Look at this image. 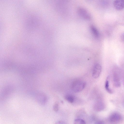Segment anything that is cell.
<instances>
[{
    "mask_svg": "<svg viewBox=\"0 0 124 124\" xmlns=\"http://www.w3.org/2000/svg\"><path fill=\"white\" fill-rule=\"evenodd\" d=\"M86 85V83L85 82L82 80H77L72 83L71 88L74 92H78L83 90Z\"/></svg>",
    "mask_w": 124,
    "mask_h": 124,
    "instance_id": "obj_1",
    "label": "cell"
},
{
    "mask_svg": "<svg viewBox=\"0 0 124 124\" xmlns=\"http://www.w3.org/2000/svg\"><path fill=\"white\" fill-rule=\"evenodd\" d=\"M85 121L81 119H75L74 121V124H85Z\"/></svg>",
    "mask_w": 124,
    "mask_h": 124,
    "instance_id": "obj_9",
    "label": "cell"
},
{
    "mask_svg": "<svg viewBox=\"0 0 124 124\" xmlns=\"http://www.w3.org/2000/svg\"><path fill=\"white\" fill-rule=\"evenodd\" d=\"M59 108V105L58 103H55L54 104L53 107V110L55 112H57L58 109Z\"/></svg>",
    "mask_w": 124,
    "mask_h": 124,
    "instance_id": "obj_10",
    "label": "cell"
},
{
    "mask_svg": "<svg viewBox=\"0 0 124 124\" xmlns=\"http://www.w3.org/2000/svg\"><path fill=\"white\" fill-rule=\"evenodd\" d=\"M65 99L69 102L72 103L74 101V97L72 95L68 94L66 95L65 97Z\"/></svg>",
    "mask_w": 124,
    "mask_h": 124,
    "instance_id": "obj_7",
    "label": "cell"
},
{
    "mask_svg": "<svg viewBox=\"0 0 124 124\" xmlns=\"http://www.w3.org/2000/svg\"><path fill=\"white\" fill-rule=\"evenodd\" d=\"M113 5L116 9L121 10L124 8V0H115L113 2Z\"/></svg>",
    "mask_w": 124,
    "mask_h": 124,
    "instance_id": "obj_3",
    "label": "cell"
},
{
    "mask_svg": "<svg viewBox=\"0 0 124 124\" xmlns=\"http://www.w3.org/2000/svg\"><path fill=\"white\" fill-rule=\"evenodd\" d=\"M91 29L92 33L94 36L96 37H98L99 35V33L97 29L93 26H91Z\"/></svg>",
    "mask_w": 124,
    "mask_h": 124,
    "instance_id": "obj_8",
    "label": "cell"
},
{
    "mask_svg": "<svg viewBox=\"0 0 124 124\" xmlns=\"http://www.w3.org/2000/svg\"><path fill=\"white\" fill-rule=\"evenodd\" d=\"M78 12L80 15L83 18L87 19H90V15L85 9L82 8H79L78 10Z\"/></svg>",
    "mask_w": 124,
    "mask_h": 124,
    "instance_id": "obj_4",
    "label": "cell"
},
{
    "mask_svg": "<svg viewBox=\"0 0 124 124\" xmlns=\"http://www.w3.org/2000/svg\"><path fill=\"white\" fill-rule=\"evenodd\" d=\"M101 67L99 64H96L94 66L92 72V76L96 78L100 76L101 71Z\"/></svg>",
    "mask_w": 124,
    "mask_h": 124,
    "instance_id": "obj_2",
    "label": "cell"
},
{
    "mask_svg": "<svg viewBox=\"0 0 124 124\" xmlns=\"http://www.w3.org/2000/svg\"></svg>",
    "mask_w": 124,
    "mask_h": 124,
    "instance_id": "obj_11",
    "label": "cell"
},
{
    "mask_svg": "<svg viewBox=\"0 0 124 124\" xmlns=\"http://www.w3.org/2000/svg\"><path fill=\"white\" fill-rule=\"evenodd\" d=\"M109 77H107V80L106 81L105 85V88L106 91L110 93H112L113 91L109 87Z\"/></svg>",
    "mask_w": 124,
    "mask_h": 124,
    "instance_id": "obj_6",
    "label": "cell"
},
{
    "mask_svg": "<svg viewBox=\"0 0 124 124\" xmlns=\"http://www.w3.org/2000/svg\"><path fill=\"white\" fill-rule=\"evenodd\" d=\"M120 115L116 113L112 114L110 116V120L112 122H116L119 121L120 119Z\"/></svg>",
    "mask_w": 124,
    "mask_h": 124,
    "instance_id": "obj_5",
    "label": "cell"
}]
</instances>
